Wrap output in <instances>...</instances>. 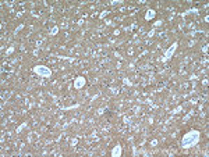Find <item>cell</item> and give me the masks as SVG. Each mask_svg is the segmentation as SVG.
<instances>
[{
	"label": "cell",
	"instance_id": "cell-3",
	"mask_svg": "<svg viewBox=\"0 0 209 157\" xmlns=\"http://www.w3.org/2000/svg\"><path fill=\"white\" fill-rule=\"evenodd\" d=\"M86 84V81H85V78H82V77H78V78H77V79H75V88H77V89H80V88H82L84 85Z\"/></svg>",
	"mask_w": 209,
	"mask_h": 157
},
{
	"label": "cell",
	"instance_id": "cell-5",
	"mask_svg": "<svg viewBox=\"0 0 209 157\" xmlns=\"http://www.w3.org/2000/svg\"><path fill=\"white\" fill-rule=\"evenodd\" d=\"M155 17V11H148V14H146V20H152Z\"/></svg>",
	"mask_w": 209,
	"mask_h": 157
},
{
	"label": "cell",
	"instance_id": "cell-2",
	"mask_svg": "<svg viewBox=\"0 0 209 157\" xmlns=\"http://www.w3.org/2000/svg\"><path fill=\"white\" fill-rule=\"evenodd\" d=\"M35 71L39 74V75H43V77H49L50 75V70L48 67H45V65H38L35 68Z\"/></svg>",
	"mask_w": 209,
	"mask_h": 157
},
{
	"label": "cell",
	"instance_id": "cell-1",
	"mask_svg": "<svg viewBox=\"0 0 209 157\" xmlns=\"http://www.w3.org/2000/svg\"><path fill=\"white\" fill-rule=\"evenodd\" d=\"M198 140H199L198 131H190L188 134H186V135L183 136L181 145H183V147H191V146H194Z\"/></svg>",
	"mask_w": 209,
	"mask_h": 157
},
{
	"label": "cell",
	"instance_id": "cell-4",
	"mask_svg": "<svg viewBox=\"0 0 209 157\" xmlns=\"http://www.w3.org/2000/svg\"><path fill=\"white\" fill-rule=\"evenodd\" d=\"M112 156H115V157L121 156V147H120V146H116L115 149L112 150Z\"/></svg>",
	"mask_w": 209,
	"mask_h": 157
}]
</instances>
